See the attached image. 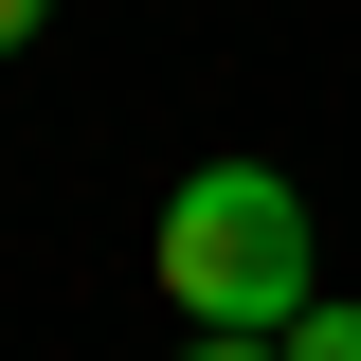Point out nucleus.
I'll return each instance as SVG.
<instances>
[{"mask_svg": "<svg viewBox=\"0 0 361 361\" xmlns=\"http://www.w3.org/2000/svg\"><path fill=\"white\" fill-rule=\"evenodd\" d=\"M145 271H163V307L180 325H217V343H289V325L325 307V271H307V199L271 163H199L163 199V235H145Z\"/></svg>", "mask_w": 361, "mask_h": 361, "instance_id": "1", "label": "nucleus"}, {"mask_svg": "<svg viewBox=\"0 0 361 361\" xmlns=\"http://www.w3.org/2000/svg\"><path fill=\"white\" fill-rule=\"evenodd\" d=\"M271 361H361V307H343V289H325V307L289 325V343H271Z\"/></svg>", "mask_w": 361, "mask_h": 361, "instance_id": "2", "label": "nucleus"}, {"mask_svg": "<svg viewBox=\"0 0 361 361\" xmlns=\"http://www.w3.org/2000/svg\"><path fill=\"white\" fill-rule=\"evenodd\" d=\"M37 18H54V0H0V54H18V37H37Z\"/></svg>", "mask_w": 361, "mask_h": 361, "instance_id": "3", "label": "nucleus"}, {"mask_svg": "<svg viewBox=\"0 0 361 361\" xmlns=\"http://www.w3.org/2000/svg\"><path fill=\"white\" fill-rule=\"evenodd\" d=\"M199 361H271V343H217V325H199Z\"/></svg>", "mask_w": 361, "mask_h": 361, "instance_id": "4", "label": "nucleus"}]
</instances>
